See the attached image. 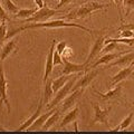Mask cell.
Masks as SVG:
<instances>
[{"label": "cell", "instance_id": "obj_19", "mask_svg": "<svg viewBox=\"0 0 134 134\" xmlns=\"http://www.w3.org/2000/svg\"><path fill=\"white\" fill-rule=\"evenodd\" d=\"M78 114H79V108H78V107L73 108V110L70 111L69 113H67V114L64 116V119H63V120H62V122H60L59 127L63 129V127L67 126V125L70 124V123H74V121H76V120H77Z\"/></svg>", "mask_w": 134, "mask_h": 134}, {"label": "cell", "instance_id": "obj_21", "mask_svg": "<svg viewBox=\"0 0 134 134\" xmlns=\"http://www.w3.org/2000/svg\"><path fill=\"white\" fill-rule=\"evenodd\" d=\"M52 82H53V79L48 78L47 81L44 83L45 88H44V97H43V99H44V104H46V105H47V104L49 103V99L52 98V96L54 95Z\"/></svg>", "mask_w": 134, "mask_h": 134}, {"label": "cell", "instance_id": "obj_1", "mask_svg": "<svg viewBox=\"0 0 134 134\" xmlns=\"http://www.w3.org/2000/svg\"><path fill=\"white\" fill-rule=\"evenodd\" d=\"M67 27H73V28H78L82 29V30H85L87 32H90L91 35H94V34L98 32L97 30H92V29L87 28L85 26H82V25H78L76 23H66L65 20L59 19V20H53V21H44V23H35V24H28L21 26L19 28L12 29L11 31H9L7 34V39L12 38L14 36H16L17 34L25 31L26 29H35V28H67Z\"/></svg>", "mask_w": 134, "mask_h": 134}, {"label": "cell", "instance_id": "obj_14", "mask_svg": "<svg viewBox=\"0 0 134 134\" xmlns=\"http://www.w3.org/2000/svg\"><path fill=\"white\" fill-rule=\"evenodd\" d=\"M133 69H134V63H133V64H131L130 66L124 67V68L121 69L117 74H115L114 76H113V78L111 79V84H112V85H117V84L121 83L122 81H124V79L129 78L130 76H131Z\"/></svg>", "mask_w": 134, "mask_h": 134}, {"label": "cell", "instance_id": "obj_32", "mask_svg": "<svg viewBox=\"0 0 134 134\" xmlns=\"http://www.w3.org/2000/svg\"><path fill=\"white\" fill-rule=\"evenodd\" d=\"M66 47H67V43H66V41H60V43L56 44V48H55V49L62 55V53L64 52V49H65Z\"/></svg>", "mask_w": 134, "mask_h": 134}, {"label": "cell", "instance_id": "obj_38", "mask_svg": "<svg viewBox=\"0 0 134 134\" xmlns=\"http://www.w3.org/2000/svg\"><path fill=\"white\" fill-rule=\"evenodd\" d=\"M2 23H3V21H1V20H0V25H1V24H2Z\"/></svg>", "mask_w": 134, "mask_h": 134}, {"label": "cell", "instance_id": "obj_18", "mask_svg": "<svg viewBox=\"0 0 134 134\" xmlns=\"http://www.w3.org/2000/svg\"><path fill=\"white\" fill-rule=\"evenodd\" d=\"M16 47H17V41L15 39H11L6 45H2L1 49H0V62L3 63L10 54L16 52Z\"/></svg>", "mask_w": 134, "mask_h": 134}, {"label": "cell", "instance_id": "obj_28", "mask_svg": "<svg viewBox=\"0 0 134 134\" xmlns=\"http://www.w3.org/2000/svg\"><path fill=\"white\" fill-rule=\"evenodd\" d=\"M114 49H120V46L117 43H114V41H112V43H108L106 44V46L104 47V49H102V54H107V53H111L112 50Z\"/></svg>", "mask_w": 134, "mask_h": 134}, {"label": "cell", "instance_id": "obj_16", "mask_svg": "<svg viewBox=\"0 0 134 134\" xmlns=\"http://www.w3.org/2000/svg\"><path fill=\"white\" fill-rule=\"evenodd\" d=\"M55 111H56V108L54 107V108H52V110H48V112H46L45 114L39 115L38 117H37V120L35 121V122L29 126V129L27 130V131H38V130H41V127H43V125L45 124L46 121H47V119Z\"/></svg>", "mask_w": 134, "mask_h": 134}, {"label": "cell", "instance_id": "obj_37", "mask_svg": "<svg viewBox=\"0 0 134 134\" xmlns=\"http://www.w3.org/2000/svg\"><path fill=\"white\" fill-rule=\"evenodd\" d=\"M0 131H7L6 129H2V127H0Z\"/></svg>", "mask_w": 134, "mask_h": 134}, {"label": "cell", "instance_id": "obj_15", "mask_svg": "<svg viewBox=\"0 0 134 134\" xmlns=\"http://www.w3.org/2000/svg\"><path fill=\"white\" fill-rule=\"evenodd\" d=\"M43 105H44V99L41 98L40 99V103L38 104V106H37L36 112L34 113V114L30 117H29V119H27L26 121H25V122L21 125H20V126L16 130V131H27V130L29 129V126H30V125L37 120V117L40 115V112H41V110H43Z\"/></svg>", "mask_w": 134, "mask_h": 134}, {"label": "cell", "instance_id": "obj_29", "mask_svg": "<svg viewBox=\"0 0 134 134\" xmlns=\"http://www.w3.org/2000/svg\"><path fill=\"white\" fill-rule=\"evenodd\" d=\"M115 3V6L117 8V11L120 14V18H121V23H123V12H122V7H123V0H112Z\"/></svg>", "mask_w": 134, "mask_h": 134}, {"label": "cell", "instance_id": "obj_26", "mask_svg": "<svg viewBox=\"0 0 134 134\" xmlns=\"http://www.w3.org/2000/svg\"><path fill=\"white\" fill-rule=\"evenodd\" d=\"M123 7L125 9L124 16L126 17L130 15V12L134 10V0H123Z\"/></svg>", "mask_w": 134, "mask_h": 134}, {"label": "cell", "instance_id": "obj_34", "mask_svg": "<svg viewBox=\"0 0 134 134\" xmlns=\"http://www.w3.org/2000/svg\"><path fill=\"white\" fill-rule=\"evenodd\" d=\"M134 29V25L133 24H129V25H124L123 23H121V27L119 30H133Z\"/></svg>", "mask_w": 134, "mask_h": 134}, {"label": "cell", "instance_id": "obj_3", "mask_svg": "<svg viewBox=\"0 0 134 134\" xmlns=\"http://www.w3.org/2000/svg\"><path fill=\"white\" fill-rule=\"evenodd\" d=\"M78 78V76H73L72 78L69 79L68 82H67L64 86L62 87L60 90H58L56 93H55V97H54L50 102L46 105V107H47V110H52V108L56 107L58 104L62 103V100H64L66 97H67V94H69V92L72 91L74 84L76 83V79Z\"/></svg>", "mask_w": 134, "mask_h": 134}, {"label": "cell", "instance_id": "obj_23", "mask_svg": "<svg viewBox=\"0 0 134 134\" xmlns=\"http://www.w3.org/2000/svg\"><path fill=\"white\" fill-rule=\"evenodd\" d=\"M1 3H2V7L3 9L7 10L9 14H17L19 11V7L15 5L11 0H1Z\"/></svg>", "mask_w": 134, "mask_h": 134}, {"label": "cell", "instance_id": "obj_22", "mask_svg": "<svg viewBox=\"0 0 134 134\" xmlns=\"http://www.w3.org/2000/svg\"><path fill=\"white\" fill-rule=\"evenodd\" d=\"M59 115H60V113H59V111L57 110L56 108V111L53 113L52 115H50L48 119H47V121H46L45 122V124L43 125V127H41V130H43V131H47L48 129H50L53 126L54 124H55L57 121H58V119H59Z\"/></svg>", "mask_w": 134, "mask_h": 134}, {"label": "cell", "instance_id": "obj_2", "mask_svg": "<svg viewBox=\"0 0 134 134\" xmlns=\"http://www.w3.org/2000/svg\"><path fill=\"white\" fill-rule=\"evenodd\" d=\"M108 6H111V3H99L96 1H90V2H86L84 5H82L77 9L72 10L69 14H67L64 17V19L74 20V19H79V18H85L86 16H91L92 12L104 9V8H106Z\"/></svg>", "mask_w": 134, "mask_h": 134}, {"label": "cell", "instance_id": "obj_5", "mask_svg": "<svg viewBox=\"0 0 134 134\" xmlns=\"http://www.w3.org/2000/svg\"><path fill=\"white\" fill-rule=\"evenodd\" d=\"M93 108H94V116H93V120H92L90 126H92V125H94L96 123H102L107 129H110L107 119H108V115H110V112L112 111V106H108L106 110H102L97 103H93Z\"/></svg>", "mask_w": 134, "mask_h": 134}, {"label": "cell", "instance_id": "obj_7", "mask_svg": "<svg viewBox=\"0 0 134 134\" xmlns=\"http://www.w3.org/2000/svg\"><path fill=\"white\" fill-rule=\"evenodd\" d=\"M63 64H64V68H63V75H70L75 73H82L86 72L87 65L84 64H76V63H70L67 60V58H63Z\"/></svg>", "mask_w": 134, "mask_h": 134}, {"label": "cell", "instance_id": "obj_8", "mask_svg": "<svg viewBox=\"0 0 134 134\" xmlns=\"http://www.w3.org/2000/svg\"><path fill=\"white\" fill-rule=\"evenodd\" d=\"M97 74H98V70H94V69H91L90 72H86V74L83 75V77L79 78L76 84H74L72 90L73 91H76L79 88L85 90L87 86L91 85V83L94 81V78L97 76Z\"/></svg>", "mask_w": 134, "mask_h": 134}, {"label": "cell", "instance_id": "obj_31", "mask_svg": "<svg viewBox=\"0 0 134 134\" xmlns=\"http://www.w3.org/2000/svg\"><path fill=\"white\" fill-rule=\"evenodd\" d=\"M0 20L1 21H8L9 18H8V15L6 14L5 9L2 7V3H1V0H0Z\"/></svg>", "mask_w": 134, "mask_h": 134}, {"label": "cell", "instance_id": "obj_36", "mask_svg": "<svg viewBox=\"0 0 134 134\" xmlns=\"http://www.w3.org/2000/svg\"><path fill=\"white\" fill-rule=\"evenodd\" d=\"M73 0H59V5H58V8H60L63 6H66V5H69Z\"/></svg>", "mask_w": 134, "mask_h": 134}, {"label": "cell", "instance_id": "obj_17", "mask_svg": "<svg viewBox=\"0 0 134 134\" xmlns=\"http://www.w3.org/2000/svg\"><path fill=\"white\" fill-rule=\"evenodd\" d=\"M122 88H123V87H122V84L119 83L116 87H114L113 90H110L108 92H106V93H100V92H98L96 88H94V87H93V91H94L95 93L97 94L103 100H108V99H112V98L116 97V96H119V95L121 94V92H122Z\"/></svg>", "mask_w": 134, "mask_h": 134}, {"label": "cell", "instance_id": "obj_4", "mask_svg": "<svg viewBox=\"0 0 134 134\" xmlns=\"http://www.w3.org/2000/svg\"><path fill=\"white\" fill-rule=\"evenodd\" d=\"M62 12H65V10H55V9H52V8L45 6L37 10L31 17L25 19L24 23H44V21L49 20V18L54 17L56 14H62Z\"/></svg>", "mask_w": 134, "mask_h": 134}, {"label": "cell", "instance_id": "obj_13", "mask_svg": "<svg viewBox=\"0 0 134 134\" xmlns=\"http://www.w3.org/2000/svg\"><path fill=\"white\" fill-rule=\"evenodd\" d=\"M134 63V52L132 53H126L121 55L120 58H117L115 62H111L110 64H107V67H113V66H121V67H126L130 66L131 64Z\"/></svg>", "mask_w": 134, "mask_h": 134}, {"label": "cell", "instance_id": "obj_27", "mask_svg": "<svg viewBox=\"0 0 134 134\" xmlns=\"http://www.w3.org/2000/svg\"><path fill=\"white\" fill-rule=\"evenodd\" d=\"M7 25L3 21L1 25H0V46L3 45V41L7 39Z\"/></svg>", "mask_w": 134, "mask_h": 134}, {"label": "cell", "instance_id": "obj_11", "mask_svg": "<svg viewBox=\"0 0 134 134\" xmlns=\"http://www.w3.org/2000/svg\"><path fill=\"white\" fill-rule=\"evenodd\" d=\"M124 53H107V54H105V55H103V57H100L99 59H97L95 63H93L92 65H88L87 66V68H86V72H88V70H91V69H94L95 67H97V66H99V65H104V64H110V63L112 62V60H114L115 58H117V57H120L121 55H123ZM85 72V73H86Z\"/></svg>", "mask_w": 134, "mask_h": 134}, {"label": "cell", "instance_id": "obj_25", "mask_svg": "<svg viewBox=\"0 0 134 134\" xmlns=\"http://www.w3.org/2000/svg\"><path fill=\"white\" fill-rule=\"evenodd\" d=\"M133 116H134V113L132 112L131 114H130L129 116H126L125 119L121 122V124H120V130L121 131H124L125 129H127L130 125H131V123H132V121H133Z\"/></svg>", "mask_w": 134, "mask_h": 134}, {"label": "cell", "instance_id": "obj_39", "mask_svg": "<svg viewBox=\"0 0 134 134\" xmlns=\"http://www.w3.org/2000/svg\"><path fill=\"white\" fill-rule=\"evenodd\" d=\"M133 105H134V102H133Z\"/></svg>", "mask_w": 134, "mask_h": 134}, {"label": "cell", "instance_id": "obj_35", "mask_svg": "<svg viewBox=\"0 0 134 134\" xmlns=\"http://www.w3.org/2000/svg\"><path fill=\"white\" fill-rule=\"evenodd\" d=\"M35 1V5L38 7V9H40V8H43L46 6V3L44 2V0H34Z\"/></svg>", "mask_w": 134, "mask_h": 134}, {"label": "cell", "instance_id": "obj_20", "mask_svg": "<svg viewBox=\"0 0 134 134\" xmlns=\"http://www.w3.org/2000/svg\"><path fill=\"white\" fill-rule=\"evenodd\" d=\"M73 76H70V75H64V76H60L58 78H55L53 79L52 82V85H53V91H54V94L56 93V92L58 90H60L63 86L65 85V84L69 81L70 78H72Z\"/></svg>", "mask_w": 134, "mask_h": 134}, {"label": "cell", "instance_id": "obj_33", "mask_svg": "<svg viewBox=\"0 0 134 134\" xmlns=\"http://www.w3.org/2000/svg\"><path fill=\"white\" fill-rule=\"evenodd\" d=\"M72 55H73V49L70 48V47H66L64 49V52L62 53V57L63 58H68V57H70Z\"/></svg>", "mask_w": 134, "mask_h": 134}, {"label": "cell", "instance_id": "obj_6", "mask_svg": "<svg viewBox=\"0 0 134 134\" xmlns=\"http://www.w3.org/2000/svg\"><path fill=\"white\" fill-rule=\"evenodd\" d=\"M3 103H5V105L7 107L8 113H10L11 106L7 96V79H6L5 72H3L2 62H0V106H2Z\"/></svg>", "mask_w": 134, "mask_h": 134}, {"label": "cell", "instance_id": "obj_30", "mask_svg": "<svg viewBox=\"0 0 134 134\" xmlns=\"http://www.w3.org/2000/svg\"><path fill=\"white\" fill-rule=\"evenodd\" d=\"M62 64H63V57H62L60 54L55 49V52H54V66L55 65H62Z\"/></svg>", "mask_w": 134, "mask_h": 134}, {"label": "cell", "instance_id": "obj_10", "mask_svg": "<svg viewBox=\"0 0 134 134\" xmlns=\"http://www.w3.org/2000/svg\"><path fill=\"white\" fill-rule=\"evenodd\" d=\"M106 39V37L105 36H98L97 38L95 39L94 41V44L93 46H92V49H91V52L88 54V57H87V60L85 62V64L88 66L90 65V63L94 59V58L98 55V54L102 52V49H103V45H104V41H105Z\"/></svg>", "mask_w": 134, "mask_h": 134}, {"label": "cell", "instance_id": "obj_12", "mask_svg": "<svg viewBox=\"0 0 134 134\" xmlns=\"http://www.w3.org/2000/svg\"><path fill=\"white\" fill-rule=\"evenodd\" d=\"M84 90L83 88H79V90H76V91H73V93L70 94L68 97H66L64 103H63L62 105V112H66L68 111L70 107L74 106L75 104H76V102H78V99L81 98V96L83 94Z\"/></svg>", "mask_w": 134, "mask_h": 134}, {"label": "cell", "instance_id": "obj_9", "mask_svg": "<svg viewBox=\"0 0 134 134\" xmlns=\"http://www.w3.org/2000/svg\"><path fill=\"white\" fill-rule=\"evenodd\" d=\"M56 48V39H53L52 45L49 47L48 50V55H47V59H46V64H45V74H44V83L49 78L50 74L53 72V67H54V52Z\"/></svg>", "mask_w": 134, "mask_h": 134}, {"label": "cell", "instance_id": "obj_24", "mask_svg": "<svg viewBox=\"0 0 134 134\" xmlns=\"http://www.w3.org/2000/svg\"><path fill=\"white\" fill-rule=\"evenodd\" d=\"M37 10H38V7L32 8V9H19V11L15 15V18L27 19V18H29V17H31Z\"/></svg>", "mask_w": 134, "mask_h": 134}]
</instances>
